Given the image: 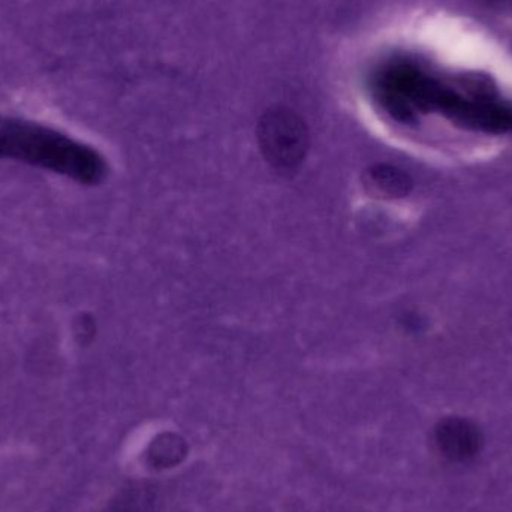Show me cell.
Here are the masks:
<instances>
[{
  "label": "cell",
  "mask_w": 512,
  "mask_h": 512,
  "mask_svg": "<svg viewBox=\"0 0 512 512\" xmlns=\"http://www.w3.org/2000/svg\"><path fill=\"white\" fill-rule=\"evenodd\" d=\"M0 161L18 162L78 185L104 182L108 165L104 156L89 144L24 117L0 114Z\"/></svg>",
  "instance_id": "cell-1"
},
{
  "label": "cell",
  "mask_w": 512,
  "mask_h": 512,
  "mask_svg": "<svg viewBox=\"0 0 512 512\" xmlns=\"http://www.w3.org/2000/svg\"><path fill=\"white\" fill-rule=\"evenodd\" d=\"M262 147L271 164L282 170H291L303 159V134L294 128L273 126L262 135Z\"/></svg>",
  "instance_id": "cell-2"
},
{
  "label": "cell",
  "mask_w": 512,
  "mask_h": 512,
  "mask_svg": "<svg viewBox=\"0 0 512 512\" xmlns=\"http://www.w3.org/2000/svg\"><path fill=\"white\" fill-rule=\"evenodd\" d=\"M481 438L477 427L459 418L444 421L438 429V445L442 453L456 462L471 459L480 450Z\"/></svg>",
  "instance_id": "cell-3"
},
{
  "label": "cell",
  "mask_w": 512,
  "mask_h": 512,
  "mask_svg": "<svg viewBox=\"0 0 512 512\" xmlns=\"http://www.w3.org/2000/svg\"><path fill=\"white\" fill-rule=\"evenodd\" d=\"M372 176L378 188L388 194H405L406 188L409 186L405 174L393 170V168H378Z\"/></svg>",
  "instance_id": "cell-4"
}]
</instances>
